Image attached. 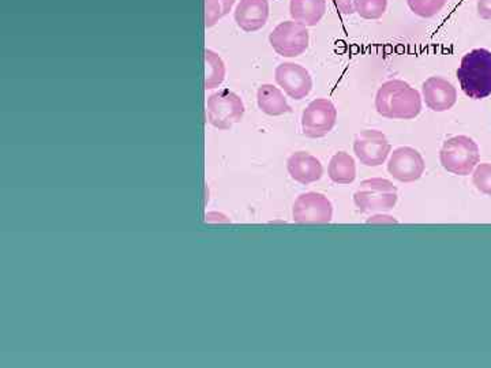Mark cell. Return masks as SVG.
<instances>
[{
  "instance_id": "9c48e42d",
  "label": "cell",
  "mask_w": 491,
  "mask_h": 368,
  "mask_svg": "<svg viewBox=\"0 0 491 368\" xmlns=\"http://www.w3.org/2000/svg\"><path fill=\"white\" fill-rule=\"evenodd\" d=\"M353 152L363 166L380 167L391 155L392 145L383 131L364 130L355 137Z\"/></svg>"
},
{
  "instance_id": "d6986e66",
  "label": "cell",
  "mask_w": 491,
  "mask_h": 368,
  "mask_svg": "<svg viewBox=\"0 0 491 368\" xmlns=\"http://www.w3.org/2000/svg\"><path fill=\"white\" fill-rule=\"evenodd\" d=\"M237 0H205V26L212 27L230 14Z\"/></svg>"
},
{
  "instance_id": "7402d4cb",
  "label": "cell",
  "mask_w": 491,
  "mask_h": 368,
  "mask_svg": "<svg viewBox=\"0 0 491 368\" xmlns=\"http://www.w3.org/2000/svg\"><path fill=\"white\" fill-rule=\"evenodd\" d=\"M473 183L482 194L491 197V164L482 163L473 172Z\"/></svg>"
},
{
  "instance_id": "52a82bcc",
  "label": "cell",
  "mask_w": 491,
  "mask_h": 368,
  "mask_svg": "<svg viewBox=\"0 0 491 368\" xmlns=\"http://www.w3.org/2000/svg\"><path fill=\"white\" fill-rule=\"evenodd\" d=\"M337 122V109L328 98L312 101L302 114V131L307 138L317 139L328 136Z\"/></svg>"
},
{
  "instance_id": "ba28073f",
  "label": "cell",
  "mask_w": 491,
  "mask_h": 368,
  "mask_svg": "<svg viewBox=\"0 0 491 368\" xmlns=\"http://www.w3.org/2000/svg\"><path fill=\"white\" fill-rule=\"evenodd\" d=\"M292 217L299 224H328L333 217V206L320 192H304L293 203Z\"/></svg>"
},
{
  "instance_id": "6da1fadb",
  "label": "cell",
  "mask_w": 491,
  "mask_h": 368,
  "mask_svg": "<svg viewBox=\"0 0 491 368\" xmlns=\"http://www.w3.org/2000/svg\"><path fill=\"white\" fill-rule=\"evenodd\" d=\"M375 109L386 119H415L422 111L421 93L402 79H391L378 89Z\"/></svg>"
},
{
  "instance_id": "5bb4252c",
  "label": "cell",
  "mask_w": 491,
  "mask_h": 368,
  "mask_svg": "<svg viewBox=\"0 0 491 368\" xmlns=\"http://www.w3.org/2000/svg\"><path fill=\"white\" fill-rule=\"evenodd\" d=\"M288 174L295 182L310 184L322 178L323 169L321 161L307 152H295L287 160Z\"/></svg>"
},
{
  "instance_id": "9a60e30c",
  "label": "cell",
  "mask_w": 491,
  "mask_h": 368,
  "mask_svg": "<svg viewBox=\"0 0 491 368\" xmlns=\"http://www.w3.org/2000/svg\"><path fill=\"white\" fill-rule=\"evenodd\" d=\"M257 104L258 108L269 117H281L292 111L281 90L271 84H263L258 87Z\"/></svg>"
},
{
  "instance_id": "e0dca14e",
  "label": "cell",
  "mask_w": 491,
  "mask_h": 368,
  "mask_svg": "<svg viewBox=\"0 0 491 368\" xmlns=\"http://www.w3.org/2000/svg\"><path fill=\"white\" fill-rule=\"evenodd\" d=\"M328 175L336 184H351L356 178L355 160L347 152H339L331 158Z\"/></svg>"
},
{
  "instance_id": "44dd1931",
  "label": "cell",
  "mask_w": 491,
  "mask_h": 368,
  "mask_svg": "<svg viewBox=\"0 0 491 368\" xmlns=\"http://www.w3.org/2000/svg\"><path fill=\"white\" fill-rule=\"evenodd\" d=\"M448 0H407L408 7L421 18H433L445 7Z\"/></svg>"
},
{
  "instance_id": "8fae6325",
  "label": "cell",
  "mask_w": 491,
  "mask_h": 368,
  "mask_svg": "<svg viewBox=\"0 0 491 368\" xmlns=\"http://www.w3.org/2000/svg\"><path fill=\"white\" fill-rule=\"evenodd\" d=\"M277 85L293 100H303L312 89V79L303 66L296 63H281L274 70Z\"/></svg>"
},
{
  "instance_id": "3957f363",
  "label": "cell",
  "mask_w": 491,
  "mask_h": 368,
  "mask_svg": "<svg viewBox=\"0 0 491 368\" xmlns=\"http://www.w3.org/2000/svg\"><path fill=\"white\" fill-rule=\"evenodd\" d=\"M481 152L478 144L467 136H456L444 142L440 161L451 174L467 177L479 164Z\"/></svg>"
},
{
  "instance_id": "30bf717a",
  "label": "cell",
  "mask_w": 491,
  "mask_h": 368,
  "mask_svg": "<svg viewBox=\"0 0 491 368\" xmlns=\"http://www.w3.org/2000/svg\"><path fill=\"white\" fill-rule=\"evenodd\" d=\"M426 163L418 150L410 147H400L394 150L388 163V172L402 183H414L421 179Z\"/></svg>"
},
{
  "instance_id": "ac0fdd59",
  "label": "cell",
  "mask_w": 491,
  "mask_h": 368,
  "mask_svg": "<svg viewBox=\"0 0 491 368\" xmlns=\"http://www.w3.org/2000/svg\"><path fill=\"white\" fill-rule=\"evenodd\" d=\"M205 89L220 87L226 78V65L212 49H205Z\"/></svg>"
},
{
  "instance_id": "ffe728a7",
  "label": "cell",
  "mask_w": 491,
  "mask_h": 368,
  "mask_svg": "<svg viewBox=\"0 0 491 368\" xmlns=\"http://www.w3.org/2000/svg\"><path fill=\"white\" fill-rule=\"evenodd\" d=\"M388 8V0H355V13L361 18L374 19L383 18Z\"/></svg>"
},
{
  "instance_id": "cb8c5ba5",
  "label": "cell",
  "mask_w": 491,
  "mask_h": 368,
  "mask_svg": "<svg viewBox=\"0 0 491 368\" xmlns=\"http://www.w3.org/2000/svg\"><path fill=\"white\" fill-rule=\"evenodd\" d=\"M476 11H478L479 18L491 21V0H478Z\"/></svg>"
},
{
  "instance_id": "7a4b0ae2",
  "label": "cell",
  "mask_w": 491,
  "mask_h": 368,
  "mask_svg": "<svg viewBox=\"0 0 491 368\" xmlns=\"http://www.w3.org/2000/svg\"><path fill=\"white\" fill-rule=\"evenodd\" d=\"M457 79L465 96L484 100L491 95V51L476 48L463 56Z\"/></svg>"
},
{
  "instance_id": "4fadbf2b",
  "label": "cell",
  "mask_w": 491,
  "mask_h": 368,
  "mask_svg": "<svg viewBox=\"0 0 491 368\" xmlns=\"http://www.w3.org/2000/svg\"><path fill=\"white\" fill-rule=\"evenodd\" d=\"M234 18L243 32H258L268 22V0H240L235 8Z\"/></svg>"
},
{
  "instance_id": "2e32d148",
  "label": "cell",
  "mask_w": 491,
  "mask_h": 368,
  "mask_svg": "<svg viewBox=\"0 0 491 368\" xmlns=\"http://www.w3.org/2000/svg\"><path fill=\"white\" fill-rule=\"evenodd\" d=\"M326 13L325 0H291L290 15L304 26H317Z\"/></svg>"
},
{
  "instance_id": "603a6c76",
  "label": "cell",
  "mask_w": 491,
  "mask_h": 368,
  "mask_svg": "<svg viewBox=\"0 0 491 368\" xmlns=\"http://www.w3.org/2000/svg\"><path fill=\"white\" fill-rule=\"evenodd\" d=\"M333 5L343 15H353L355 13V0H333Z\"/></svg>"
},
{
  "instance_id": "8992f818",
  "label": "cell",
  "mask_w": 491,
  "mask_h": 368,
  "mask_svg": "<svg viewBox=\"0 0 491 368\" xmlns=\"http://www.w3.org/2000/svg\"><path fill=\"white\" fill-rule=\"evenodd\" d=\"M269 43L280 56H301L309 48V30H307V26L293 21V19L292 21H284L271 30V35H269Z\"/></svg>"
},
{
  "instance_id": "5b68a950",
  "label": "cell",
  "mask_w": 491,
  "mask_h": 368,
  "mask_svg": "<svg viewBox=\"0 0 491 368\" xmlns=\"http://www.w3.org/2000/svg\"><path fill=\"white\" fill-rule=\"evenodd\" d=\"M245 115V104L237 93L221 89L213 93L207 101V119L219 130H230Z\"/></svg>"
},
{
  "instance_id": "7c38bea8",
  "label": "cell",
  "mask_w": 491,
  "mask_h": 368,
  "mask_svg": "<svg viewBox=\"0 0 491 368\" xmlns=\"http://www.w3.org/2000/svg\"><path fill=\"white\" fill-rule=\"evenodd\" d=\"M426 106L435 112H445L454 108L457 101V90L452 82L443 77H430L422 87Z\"/></svg>"
},
{
  "instance_id": "277c9868",
  "label": "cell",
  "mask_w": 491,
  "mask_h": 368,
  "mask_svg": "<svg viewBox=\"0 0 491 368\" xmlns=\"http://www.w3.org/2000/svg\"><path fill=\"white\" fill-rule=\"evenodd\" d=\"M397 187L391 180L372 178L363 180L353 194V202L361 213L388 211L397 203Z\"/></svg>"
}]
</instances>
